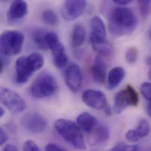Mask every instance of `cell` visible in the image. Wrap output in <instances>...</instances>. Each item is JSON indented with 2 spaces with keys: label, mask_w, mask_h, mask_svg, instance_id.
<instances>
[{
  "label": "cell",
  "mask_w": 151,
  "mask_h": 151,
  "mask_svg": "<svg viewBox=\"0 0 151 151\" xmlns=\"http://www.w3.org/2000/svg\"><path fill=\"white\" fill-rule=\"evenodd\" d=\"M86 31L84 27L80 24H76L73 28L71 35V44L74 48H78L81 46L85 40Z\"/></svg>",
  "instance_id": "19"
},
{
  "label": "cell",
  "mask_w": 151,
  "mask_h": 151,
  "mask_svg": "<svg viewBox=\"0 0 151 151\" xmlns=\"http://www.w3.org/2000/svg\"><path fill=\"white\" fill-rule=\"evenodd\" d=\"M148 62L149 64H150V66H151V69H150V71H149L148 76H149V78H150V79L151 80V58H150L148 60Z\"/></svg>",
  "instance_id": "38"
},
{
  "label": "cell",
  "mask_w": 151,
  "mask_h": 151,
  "mask_svg": "<svg viewBox=\"0 0 151 151\" xmlns=\"http://www.w3.org/2000/svg\"><path fill=\"white\" fill-rule=\"evenodd\" d=\"M58 90V83L51 73L44 71L35 78L30 86V93L35 98H48L54 95Z\"/></svg>",
  "instance_id": "6"
},
{
  "label": "cell",
  "mask_w": 151,
  "mask_h": 151,
  "mask_svg": "<svg viewBox=\"0 0 151 151\" xmlns=\"http://www.w3.org/2000/svg\"><path fill=\"white\" fill-rule=\"evenodd\" d=\"M23 151H41L34 141L32 140H27L24 144Z\"/></svg>",
  "instance_id": "27"
},
{
  "label": "cell",
  "mask_w": 151,
  "mask_h": 151,
  "mask_svg": "<svg viewBox=\"0 0 151 151\" xmlns=\"http://www.w3.org/2000/svg\"><path fill=\"white\" fill-rule=\"evenodd\" d=\"M103 110L106 115L110 116L111 115V109L108 104L104 108V109Z\"/></svg>",
  "instance_id": "34"
},
{
  "label": "cell",
  "mask_w": 151,
  "mask_h": 151,
  "mask_svg": "<svg viewBox=\"0 0 151 151\" xmlns=\"http://www.w3.org/2000/svg\"><path fill=\"white\" fill-rule=\"evenodd\" d=\"M127 145L124 142L117 143L113 148L107 151H126Z\"/></svg>",
  "instance_id": "29"
},
{
  "label": "cell",
  "mask_w": 151,
  "mask_h": 151,
  "mask_svg": "<svg viewBox=\"0 0 151 151\" xmlns=\"http://www.w3.org/2000/svg\"><path fill=\"white\" fill-rule=\"evenodd\" d=\"M148 35H149V38H150V40L151 41V26L150 28V30H149V32H148Z\"/></svg>",
  "instance_id": "39"
},
{
  "label": "cell",
  "mask_w": 151,
  "mask_h": 151,
  "mask_svg": "<svg viewBox=\"0 0 151 151\" xmlns=\"http://www.w3.org/2000/svg\"><path fill=\"white\" fill-rule=\"evenodd\" d=\"M44 64V57L38 53L18 58L15 63L16 82L19 85L27 83L35 72L42 68Z\"/></svg>",
  "instance_id": "3"
},
{
  "label": "cell",
  "mask_w": 151,
  "mask_h": 151,
  "mask_svg": "<svg viewBox=\"0 0 151 151\" xmlns=\"http://www.w3.org/2000/svg\"><path fill=\"white\" fill-rule=\"evenodd\" d=\"M76 123L81 131L86 133H91L98 124V121L93 115L83 112L77 116Z\"/></svg>",
  "instance_id": "17"
},
{
  "label": "cell",
  "mask_w": 151,
  "mask_h": 151,
  "mask_svg": "<svg viewBox=\"0 0 151 151\" xmlns=\"http://www.w3.org/2000/svg\"><path fill=\"white\" fill-rule=\"evenodd\" d=\"M7 128L8 129L11 131H12L14 132L15 130V125L12 123V122H10L8 124V126H7Z\"/></svg>",
  "instance_id": "35"
},
{
  "label": "cell",
  "mask_w": 151,
  "mask_h": 151,
  "mask_svg": "<svg viewBox=\"0 0 151 151\" xmlns=\"http://www.w3.org/2000/svg\"><path fill=\"white\" fill-rule=\"evenodd\" d=\"M126 151H151L149 150H143L139 145H134L132 146H127Z\"/></svg>",
  "instance_id": "31"
},
{
  "label": "cell",
  "mask_w": 151,
  "mask_h": 151,
  "mask_svg": "<svg viewBox=\"0 0 151 151\" xmlns=\"http://www.w3.org/2000/svg\"><path fill=\"white\" fill-rule=\"evenodd\" d=\"M106 38L104 21L98 16L93 17L90 21L89 41L93 49L100 56L108 57L112 53V47Z\"/></svg>",
  "instance_id": "2"
},
{
  "label": "cell",
  "mask_w": 151,
  "mask_h": 151,
  "mask_svg": "<svg viewBox=\"0 0 151 151\" xmlns=\"http://www.w3.org/2000/svg\"><path fill=\"white\" fill-rule=\"evenodd\" d=\"M8 139V136L5 132V131L3 129V128H0V144L1 145L5 144Z\"/></svg>",
  "instance_id": "30"
},
{
  "label": "cell",
  "mask_w": 151,
  "mask_h": 151,
  "mask_svg": "<svg viewBox=\"0 0 151 151\" xmlns=\"http://www.w3.org/2000/svg\"><path fill=\"white\" fill-rule=\"evenodd\" d=\"M125 137L128 141L132 142H138L141 138L136 129H131L128 131L125 134Z\"/></svg>",
  "instance_id": "26"
},
{
  "label": "cell",
  "mask_w": 151,
  "mask_h": 151,
  "mask_svg": "<svg viewBox=\"0 0 151 151\" xmlns=\"http://www.w3.org/2000/svg\"><path fill=\"white\" fill-rule=\"evenodd\" d=\"M141 92L147 100L151 102V83H143L141 86Z\"/></svg>",
  "instance_id": "25"
},
{
  "label": "cell",
  "mask_w": 151,
  "mask_h": 151,
  "mask_svg": "<svg viewBox=\"0 0 151 151\" xmlns=\"http://www.w3.org/2000/svg\"><path fill=\"white\" fill-rule=\"evenodd\" d=\"M139 11L141 16L146 18L150 16L151 12V1L150 0H139L138 1Z\"/></svg>",
  "instance_id": "23"
},
{
  "label": "cell",
  "mask_w": 151,
  "mask_h": 151,
  "mask_svg": "<svg viewBox=\"0 0 151 151\" xmlns=\"http://www.w3.org/2000/svg\"><path fill=\"white\" fill-rule=\"evenodd\" d=\"M21 124L28 132L34 134H42L45 131L47 126L45 118L35 112L25 114L22 118Z\"/></svg>",
  "instance_id": "10"
},
{
  "label": "cell",
  "mask_w": 151,
  "mask_h": 151,
  "mask_svg": "<svg viewBox=\"0 0 151 151\" xmlns=\"http://www.w3.org/2000/svg\"><path fill=\"white\" fill-rule=\"evenodd\" d=\"M86 6V2L83 0L66 1L62 7V16L67 21H73L83 14Z\"/></svg>",
  "instance_id": "11"
},
{
  "label": "cell",
  "mask_w": 151,
  "mask_h": 151,
  "mask_svg": "<svg viewBox=\"0 0 151 151\" xmlns=\"http://www.w3.org/2000/svg\"><path fill=\"white\" fill-rule=\"evenodd\" d=\"M3 151H18L17 148L12 144H6L4 148Z\"/></svg>",
  "instance_id": "32"
},
{
  "label": "cell",
  "mask_w": 151,
  "mask_h": 151,
  "mask_svg": "<svg viewBox=\"0 0 151 151\" xmlns=\"http://www.w3.org/2000/svg\"><path fill=\"white\" fill-rule=\"evenodd\" d=\"M131 0H114L113 2L116 5H125L131 2Z\"/></svg>",
  "instance_id": "33"
},
{
  "label": "cell",
  "mask_w": 151,
  "mask_h": 151,
  "mask_svg": "<svg viewBox=\"0 0 151 151\" xmlns=\"http://www.w3.org/2000/svg\"><path fill=\"white\" fill-rule=\"evenodd\" d=\"M1 101L13 115H18L26 108L24 99L17 92L7 88H1Z\"/></svg>",
  "instance_id": "9"
},
{
  "label": "cell",
  "mask_w": 151,
  "mask_h": 151,
  "mask_svg": "<svg viewBox=\"0 0 151 151\" xmlns=\"http://www.w3.org/2000/svg\"><path fill=\"white\" fill-rule=\"evenodd\" d=\"M125 76V70L121 67L113 68L109 73L108 77V88L112 91L116 89Z\"/></svg>",
  "instance_id": "18"
},
{
  "label": "cell",
  "mask_w": 151,
  "mask_h": 151,
  "mask_svg": "<svg viewBox=\"0 0 151 151\" xmlns=\"http://www.w3.org/2000/svg\"><path fill=\"white\" fill-rule=\"evenodd\" d=\"M139 97L137 92L130 85L118 92L114 97V110L116 114H121L129 106H137Z\"/></svg>",
  "instance_id": "8"
},
{
  "label": "cell",
  "mask_w": 151,
  "mask_h": 151,
  "mask_svg": "<svg viewBox=\"0 0 151 151\" xmlns=\"http://www.w3.org/2000/svg\"><path fill=\"white\" fill-rule=\"evenodd\" d=\"M54 127L58 134L68 144L78 150L86 148L81 129L74 122L66 119H58Z\"/></svg>",
  "instance_id": "4"
},
{
  "label": "cell",
  "mask_w": 151,
  "mask_h": 151,
  "mask_svg": "<svg viewBox=\"0 0 151 151\" xmlns=\"http://www.w3.org/2000/svg\"><path fill=\"white\" fill-rule=\"evenodd\" d=\"M5 114V110L4 109L3 107H1L0 108V117L2 118L3 117V116Z\"/></svg>",
  "instance_id": "37"
},
{
  "label": "cell",
  "mask_w": 151,
  "mask_h": 151,
  "mask_svg": "<svg viewBox=\"0 0 151 151\" xmlns=\"http://www.w3.org/2000/svg\"><path fill=\"white\" fill-rule=\"evenodd\" d=\"M24 40V35L18 31L7 30L1 34L0 37L1 61L4 65L8 58L15 56L21 52Z\"/></svg>",
  "instance_id": "5"
},
{
  "label": "cell",
  "mask_w": 151,
  "mask_h": 151,
  "mask_svg": "<svg viewBox=\"0 0 151 151\" xmlns=\"http://www.w3.org/2000/svg\"><path fill=\"white\" fill-rule=\"evenodd\" d=\"M42 20L50 25H56L58 23V18L55 12L51 9H46L42 14Z\"/></svg>",
  "instance_id": "22"
},
{
  "label": "cell",
  "mask_w": 151,
  "mask_h": 151,
  "mask_svg": "<svg viewBox=\"0 0 151 151\" xmlns=\"http://www.w3.org/2000/svg\"><path fill=\"white\" fill-rule=\"evenodd\" d=\"M65 80L67 86L73 92L76 93L79 90L82 83V75L77 64H72L67 68L65 73Z\"/></svg>",
  "instance_id": "13"
},
{
  "label": "cell",
  "mask_w": 151,
  "mask_h": 151,
  "mask_svg": "<svg viewBox=\"0 0 151 151\" xmlns=\"http://www.w3.org/2000/svg\"><path fill=\"white\" fill-rule=\"evenodd\" d=\"M45 151H68L54 144H48L45 148Z\"/></svg>",
  "instance_id": "28"
},
{
  "label": "cell",
  "mask_w": 151,
  "mask_h": 151,
  "mask_svg": "<svg viewBox=\"0 0 151 151\" xmlns=\"http://www.w3.org/2000/svg\"><path fill=\"white\" fill-rule=\"evenodd\" d=\"M106 64L100 55L97 56L94 60L92 67V74L95 82L102 84L106 79Z\"/></svg>",
  "instance_id": "16"
},
{
  "label": "cell",
  "mask_w": 151,
  "mask_h": 151,
  "mask_svg": "<svg viewBox=\"0 0 151 151\" xmlns=\"http://www.w3.org/2000/svg\"><path fill=\"white\" fill-rule=\"evenodd\" d=\"M147 112L148 115L151 118V102L147 106Z\"/></svg>",
  "instance_id": "36"
},
{
  "label": "cell",
  "mask_w": 151,
  "mask_h": 151,
  "mask_svg": "<svg viewBox=\"0 0 151 151\" xmlns=\"http://www.w3.org/2000/svg\"><path fill=\"white\" fill-rule=\"evenodd\" d=\"M138 50L135 47H131L128 49L125 54L127 61L129 64H134L138 58Z\"/></svg>",
  "instance_id": "24"
},
{
  "label": "cell",
  "mask_w": 151,
  "mask_h": 151,
  "mask_svg": "<svg viewBox=\"0 0 151 151\" xmlns=\"http://www.w3.org/2000/svg\"><path fill=\"white\" fill-rule=\"evenodd\" d=\"M89 144L92 146L101 145L109 138V130L108 128L103 124H98L90 133Z\"/></svg>",
  "instance_id": "15"
},
{
  "label": "cell",
  "mask_w": 151,
  "mask_h": 151,
  "mask_svg": "<svg viewBox=\"0 0 151 151\" xmlns=\"http://www.w3.org/2000/svg\"><path fill=\"white\" fill-rule=\"evenodd\" d=\"M82 99L88 106L94 109H104L108 105L105 94L98 90H86L82 93Z\"/></svg>",
  "instance_id": "12"
},
{
  "label": "cell",
  "mask_w": 151,
  "mask_h": 151,
  "mask_svg": "<svg viewBox=\"0 0 151 151\" xmlns=\"http://www.w3.org/2000/svg\"><path fill=\"white\" fill-rule=\"evenodd\" d=\"M48 32L42 28H37L33 31L32 33V38L36 45L41 50H46L48 48L45 36Z\"/></svg>",
  "instance_id": "20"
},
{
  "label": "cell",
  "mask_w": 151,
  "mask_h": 151,
  "mask_svg": "<svg viewBox=\"0 0 151 151\" xmlns=\"http://www.w3.org/2000/svg\"><path fill=\"white\" fill-rule=\"evenodd\" d=\"M28 12V5L22 0L13 1L7 13L8 21L10 24H16L22 20Z\"/></svg>",
  "instance_id": "14"
},
{
  "label": "cell",
  "mask_w": 151,
  "mask_h": 151,
  "mask_svg": "<svg viewBox=\"0 0 151 151\" xmlns=\"http://www.w3.org/2000/svg\"><path fill=\"white\" fill-rule=\"evenodd\" d=\"M45 41L48 47L51 51L53 61L58 68H63L66 66L68 57L65 48L59 40L58 35L52 32H47Z\"/></svg>",
  "instance_id": "7"
},
{
  "label": "cell",
  "mask_w": 151,
  "mask_h": 151,
  "mask_svg": "<svg viewBox=\"0 0 151 151\" xmlns=\"http://www.w3.org/2000/svg\"><path fill=\"white\" fill-rule=\"evenodd\" d=\"M138 20L134 11L127 7L113 8L109 14L108 27L111 34L115 37L131 35L135 30Z\"/></svg>",
  "instance_id": "1"
},
{
  "label": "cell",
  "mask_w": 151,
  "mask_h": 151,
  "mask_svg": "<svg viewBox=\"0 0 151 151\" xmlns=\"http://www.w3.org/2000/svg\"><path fill=\"white\" fill-rule=\"evenodd\" d=\"M136 130L141 138H144L150 134L151 125L147 119H142L138 122Z\"/></svg>",
  "instance_id": "21"
}]
</instances>
